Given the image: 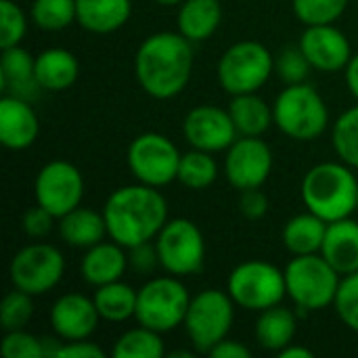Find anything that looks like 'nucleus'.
Here are the masks:
<instances>
[{
  "mask_svg": "<svg viewBox=\"0 0 358 358\" xmlns=\"http://www.w3.org/2000/svg\"><path fill=\"white\" fill-rule=\"evenodd\" d=\"M157 4H164V6H178V4H182L185 0H155Z\"/></svg>",
  "mask_w": 358,
  "mask_h": 358,
  "instance_id": "nucleus-47",
  "label": "nucleus"
},
{
  "mask_svg": "<svg viewBox=\"0 0 358 358\" xmlns=\"http://www.w3.org/2000/svg\"><path fill=\"white\" fill-rule=\"evenodd\" d=\"M29 17L44 31H61L76 21V0H34Z\"/></svg>",
  "mask_w": 358,
  "mask_h": 358,
  "instance_id": "nucleus-32",
  "label": "nucleus"
},
{
  "mask_svg": "<svg viewBox=\"0 0 358 358\" xmlns=\"http://www.w3.org/2000/svg\"><path fill=\"white\" fill-rule=\"evenodd\" d=\"M327 224L323 218H319L313 212H304L298 214L294 218H289L283 227L281 239L285 250L292 256H304V254H321L323 241H325V233H327Z\"/></svg>",
  "mask_w": 358,
  "mask_h": 358,
  "instance_id": "nucleus-26",
  "label": "nucleus"
},
{
  "mask_svg": "<svg viewBox=\"0 0 358 358\" xmlns=\"http://www.w3.org/2000/svg\"><path fill=\"white\" fill-rule=\"evenodd\" d=\"M344 76H346V86H348V90L352 92V96L358 101V55H352L350 63H348L346 69H344Z\"/></svg>",
  "mask_w": 358,
  "mask_h": 358,
  "instance_id": "nucleus-45",
  "label": "nucleus"
},
{
  "mask_svg": "<svg viewBox=\"0 0 358 358\" xmlns=\"http://www.w3.org/2000/svg\"><path fill=\"white\" fill-rule=\"evenodd\" d=\"M126 271H128L126 248L113 239L111 241L103 239L101 243L88 248L80 262V275L92 287L120 281Z\"/></svg>",
  "mask_w": 358,
  "mask_h": 358,
  "instance_id": "nucleus-19",
  "label": "nucleus"
},
{
  "mask_svg": "<svg viewBox=\"0 0 358 358\" xmlns=\"http://www.w3.org/2000/svg\"><path fill=\"white\" fill-rule=\"evenodd\" d=\"M99 321L101 315L94 300L78 292L63 294L50 308V327L65 342L88 340L96 331Z\"/></svg>",
  "mask_w": 358,
  "mask_h": 358,
  "instance_id": "nucleus-17",
  "label": "nucleus"
},
{
  "mask_svg": "<svg viewBox=\"0 0 358 358\" xmlns=\"http://www.w3.org/2000/svg\"><path fill=\"white\" fill-rule=\"evenodd\" d=\"M92 300H94L96 310H99L103 321L124 323L136 315L138 289H134L132 285H128L120 279V281L96 287Z\"/></svg>",
  "mask_w": 358,
  "mask_h": 358,
  "instance_id": "nucleus-29",
  "label": "nucleus"
},
{
  "mask_svg": "<svg viewBox=\"0 0 358 358\" xmlns=\"http://www.w3.org/2000/svg\"><path fill=\"white\" fill-rule=\"evenodd\" d=\"M103 216L109 239L126 250L153 241L170 220L162 191L143 182L115 189L103 206Z\"/></svg>",
  "mask_w": 358,
  "mask_h": 358,
  "instance_id": "nucleus-2",
  "label": "nucleus"
},
{
  "mask_svg": "<svg viewBox=\"0 0 358 358\" xmlns=\"http://www.w3.org/2000/svg\"><path fill=\"white\" fill-rule=\"evenodd\" d=\"M182 153L178 147L159 132L138 134L126 151V164L136 182L164 189L178 178Z\"/></svg>",
  "mask_w": 358,
  "mask_h": 358,
  "instance_id": "nucleus-11",
  "label": "nucleus"
},
{
  "mask_svg": "<svg viewBox=\"0 0 358 358\" xmlns=\"http://www.w3.org/2000/svg\"><path fill=\"white\" fill-rule=\"evenodd\" d=\"M275 73V57L256 40L231 44L218 61V82L231 96L258 92Z\"/></svg>",
  "mask_w": 358,
  "mask_h": 358,
  "instance_id": "nucleus-7",
  "label": "nucleus"
},
{
  "mask_svg": "<svg viewBox=\"0 0 358 358\" xmlns=\"http://www.w3.org/2000/svg\"><path fill=\"white\" fill-rule=\"evenodd\" d=\"M336 313L340 321L358 334V271L352 275H344L340 281V289L336 294Z\"/></svg>",
  "mask_w": 358,
  "mask_h": 358,
  "instance_id": "nucleus-38",
  "label": "nucleus"
},
{
  "mask_svg": "<svg viewBox=\"0 0 358 358\" xmlns=\"http://www.w3.org/2000/svg\"><path fill=\"white\" fill-rule=\"evenodd\" d=\"M348 164L321 162L313 166L302 180V201L308 212L325 222L350 218L357 212L358 178Z\"/></svg>",
  "mask_w": 358,
  "mask_h": 358,
  "instance_id": "nucleus-3",
  "label": "nucleus"
},
{
  "mask_svg": "<svg viewBox=\"0 0 358 358\" xmlns=\"http://www.w3.org/2000/svg\"><path fill=\"white\" fill-rule=\"evenodd\" d=\"M231 120L241 136H262L273 124V107L256 92L235 94L229 103Z\"/></svg>",
  "mask_w": 358,
  "mask_h": 358,
  "instance_id": "nucleus-28",
  "label": "nucleus"
},
{
  "mask_svg": "<svg viewBox=\"0 0 358 358\" xmlns=\"http://www.w3.org/2000/svg\"><path fill=\"white\" fill-rule=\"evenodd\" d=\"M357 212H358V201H357Z\"/></svg>",
  "mask_w": 358,
  "mask_h": 358,
  "instance_id": "nucleus-48",
  "label": "nucleus"
},
{
  "mask_svg": "<svg viewBox=\"0 0 358 358\" xmlns=\"http://www.w3.org/2000/svg\"><path fill=\"white\" fill-rule=\"evenodd\" d=\"M273 172V151L262 136H239L224 157V176L237 191L260 189Z\"/></svg>",
  "mask_w": 358,
  "mask_h": 358,
  "instance_id": "nucleus-14",
  "label": "nucleus"
},
{
  "mask_svg": "<svg viewBox=\"0 0 358 358\" xmlns=\"http://www.w3.org/2000/svg\"><path fill=\"white\" fill-rule=\"evenodd\" d=\"M57 229H59V237L67 245L80 248V250H88L101 243L105 237H109L103 212H96L84 206H78L69 214L61 216Z\"/></svg>",
  "mask_w": 358,
  "mask_h": 358,
  "instance_id": "nucleus-23",
  "label": "nucleus"
},
{
  "mask_svg": "<svg viewBox=\"0 0 358 358\" xmlns=\"http://www.w3.org/2000/svg\"><path fill=\"white\" fill-rule=\"evenodd\" d=\"M182 134L193 149L208 153L227 151L237 141V128L231 120L229 109L216 105L193 107L182 122Z\"/></svg>",
  "mask_w": 358,
  "mask_h": 358,
  "instance_id": "nucleus-15",
  "label": "nucleus"
},
{
  "mask_svg": "<svg viewBox=\"0 0 358 358\" xmlns=\"http://www.w3.org/2000/svg\"><path fill=\"white\" fill-rule=\"evenodd\" d=\"M227 292L239 308L262 313L287 296L285 273L266 260H248L231 271Z\"/></svg>",
  "mask_w": 358,
  "mask_h": 358,
  "instance_id": "nucleus-9",
  "label": "nucleus"
},
{
  "mask_svg": "<svg viewBox=\"0 0 358 358\" xmlns=\"http://www.w3.org/2000/svg\"><path fill=\"white\" fill-rule=\"evenodd\" d=\"M191 296L180 277H153L138 289L136 323L166 334L185 323Z\"/></svg>",
  "mask_w": 358,
  "mask_h": 358,
  "instance_id": "nucleus-6",
  "label": "nucleus"
},
{
  "mask_svg": "<svg viewBox=\"0 0 358 358\" xmlns=\"http://www.w3.org/2000/svg\"><path fill=\"white\" fill-rule=\"evenodd\" d=\"M63 254L55 245L42 241L21 248L8 264V279L13 287L27 292L29 296H42L55 289L63 279Z\"/></svg>",
  "mask_w": 358,
  "mask_h": 358,
  "instance_id": "nucleus-12",
  "label": "nucleus"
},
{
  "mask_svg": "<svg viewBox=\"0 0 358 358\" xmlns=\"http://www.w3.org/2000/svg\"><path fill=\"white\" fill-rule=\"evenodd\" d=\"M208 355L212 358H248L252 352H250V348L243 346L241 342L224 338V340L218 342Z\"/></svg>",
  "mask_w": 358,
  "mask_h": 358,
  "instance_id": "nucleus-44",
  "label": "nucleus"
},
{
  "mask_svg": "<svg viewBox=\"0 0 358 358\" xmlns=\"http://www.w3.org/2000/svg\"><path fill=\"white\" fill-rule=\"evenodd\" d=\"M40 132V122L29 101L13 94L0 99V143L10 151L29 149Z\"/></svg>",
  "mask_w": 358,
  "mask_h": 358,
  "instance_id": "nucleus-18",
  "label": "nucleus"
},
{
  "mask_svg": "<svg viewBox=\"0 0 358 358\" xmlns=\"http://www.w3.org/2000/svg\"><path fill=\"white\" fill-rule=\"evenodd\" d=\"M132 0H76V21L90 34H111L128 23Z\"/></svg>",
  "mask_w": 358,
  "mask_h": 358,
  "instance_id": "nucleus-22",
  "label": "nucleus"
},
{
  "mask_svg": "<svg viewBox=\"0 0 358 358\" xmlns=\"http://www.w3.org/2000/svg\"><path fill=\"white\" fill-rule=\"evenodd\" d=\"M310 69H313V65L308 63V59H306V55L302 52L300 46H296V48L289 46V48L281 50L275 57V73L279 76V80L285 86L306 82Z\"/></svg>",
  "mask_w": 358,
  "mask_h": 358,
  "instance_id": "nucleus-36",
  "label": "nucleus"
},
{
  "mask_svg": "<svg viewBox=\"0 0 358 358\" xmlns=\"http://www.w3.org/2000/svg\"><path fill=\"white\" fill-rule=\"evenodd\" d=\"M0 352L4 358H44L42 338L25 329L6 331L0 342Z\"/></svg>",
  "mask_w": 358,
  "mask_h": 358,
  "instance_id": "nucleus-39",
  "label": "nucleus"
},
{
  "mask_svg": "<svg viewBox=\"0 0 358 358\" xmlns=\"http://www.w3.org/2000/svg\"><path fill=\"white\" fill-rule=\"evenodd\" d=\"M348 6V0H292L294 15L304 25L336 23Z\"/></svg>",
  "mask_w": 358,
  "mask_h": 358,
  "instance_id": "nucleus-34",
  "label": "nucleus"
},
{
  "mask_svg": "<svg viewBox=\"0 0 358 358\" xmlns=\"http://www.w3.org/2000/svg\"><path fill=\"white\" fill-rule=\"evenodd\" d=\"M298 331V321L294 310L285 308L283 304L271 306L260 313L256 321V340L258 344L268 350L279 355L283 348H287Z\"/></svg>",
  "mask_w": 358,
  "mask_h": 358,
  "instance_id": "nucleus-27",
  "label": "nucleus"
},
{
  "mask_svg": "<svg viewBox=\"0 0 358 358\" xmlns=\"http://www.w3.org/2000/svg\"><path fill=\"white\" fill-rule=\"evenodd\" d=\"M218 178V164L212 153L201 149H191L182 153L178 166V182L191 191H203Z\"/></svg>",
  "mask_w": 358,
  "mask_h": 358,
  "instance_id": "nucleus-31",
  "label": "nucleus"
},
{
  "mask_svg": "<svg viewBox=\"0 0 358 358\" xmlns=\"http://www.w3.org/2000/svg\"><path fill=\"white\" fill-rule=\"evenodd\" d=\"M235 302L229 292L203 289L191 298L185 331L197 355H208L218 342L229 338L231 325L235 321Z\"/></svg>",
  "mask_w": 358,
  "mask_h": 358,
  "instance_id": "nucleus-8",
  "label": "nucleus"
},
{
  "mask_svg": "<svg viewBox=\"0 0 358 358\" xmlns=\"http://www.w3.org/2000/svg\"><path fill=\"white\" fill-rule=\"evenodd\" d=\"M321 256L344 277L358 271V222L342 218L327 224Z\"/></svg>",
  "mask_w": 358,
  "mask_h": 358,
  "instance_id": "nucleus-21",
  "label": "nucleus"
},
{
  "mask_svg": "<svg viewBox=\"0 0 358 358\" xmlns=\"http://www.w3.org/2000/svg\"><path fill=\"white\" fill-rule=\"evenodd\" d=\"M59 357L67 358H105L107 352L94 344V342H88V340H76V342H65Z\"/></svg>",
  "mask_w": 358,
  "mask_h": 358,
  "instance_id": "nucleus-43",
  "label": "nucleus"
},
{
  "mask_svg": "<svg viewBox=\"0 0 358 358\" xmlns=\"http://www.w3.org/2000/svg\"><path fill=\"white\" fill-rule=\"evenodd\" d=\"M34 296H29L27 292H21L17 287H13V292H8L2 298L0 304V325L4 331H17V329H25L27 323L34 317Z\"/></svg>",
  "mask_w": 358,
  "mask_h": 358,
  "instance_id": "nucleus-35",
  "label": "nucleus"
},
{
  "mask_svg": "<svg viewBox=\"0 0 358 358\" xmlns=\"http://www.w3.org/2000/svg\"><path fill=\"white\" fill-rule=\"evenodd\" d=\"M283 273L287 296L302 313L323 310L336 302L342 275L321 254L294 256Z\"/></svg>",
  "mask_w": 358,
  "mask_h": 358,
  "instance_id": "nucleus-4",
  "label": "nucleus"
},
{
  "mask_svg": "<svg viewBox=\"0 0 358 358\" xmlns=\"http://www.w3.org/2000/svg\"><path fill=\"white\" fill-rule=\"evenodd\" d=\"M298 46L306 55V59L313 65V69L325 71V73H334V71L346 69V65L352 59L350 40L334 23L306 25Z\"/></svg>",
  "mask_w": 358,
  "mask_h": 358,
  "instance_id": "nucleus-16",
  "label": "nucleus"
},
{
  "mask_svg": "<svg viewBox=\"0 0 358 358\" xmlns=\"http://www.w3.org/2000/svg\"><path fill=\"white\" fill-rule=\"evenodd\" d=\"M331 143L338 157L350 168L358 170V105L350 107L336 120Z\"/></svg>",
  "mask_w": 358,
  "mask_h": 358,
  "instance_id": "nucleus-33",
  "label": "nucleus"
},
{
  "mask_svg": "<svg viewBox=\"0 0 358 358\" xmlns=\"http://www.w3.org/2000/svg\"><path fill=\"white\" fill-rule=\"evenodd\" d=\"M27 31V19L13 0H0V48L19 46Z\"/></svg>",
  "mask_w": 358,
  "mask_h": 358,
  "instance_id": "nucleus-37",
  "label": "nucleus"
},
{
  "mask_svg": "<svg viewBox=\"0 0 358 358\" xmlns=\"http://www.w3.org/2000/svg\"><path fill=\"white\" fill-rule=\"evenodd\" d=\"M80 73L76 55L67 48H46L36 55V80L42 90L61 92L73 86Z\"/></svg>",
  "mask_w": 358,
  "mask_h": 358,
  "instance_id": "nucleus-25",
  "label": "nucleus"
},
{
  "mask_svg": "<svg viewBox=\"0 0 358 358\" xmlns=\"http://www.w3.org/2000/svg\"><path fill=\"white\" fill-rule=\"evenodd\" d=\"M275 126L294 141H315L329 126L323 96L306 82L285 86L273 103Z\"/></svg>",
  "mask_w": 358,
  "mask_h": 358,
  "instance_id": "nucleus-5",
  "label": "nucleus"
},
{
  "mask_svg": "<svg viewBox=\"0 0 358 358\" xmlns=\"http://www.w3.org/2000/svg\"><path fill=\"white\" fill-rule=\"evenodd\" d=\"M159 264L155 241H147L141 245H134L128 250V268H132L138 275H153Z\"/></svg>",
  "mask_w": 358,
  "mask_h": 358,
  "instance_id": "nucleus-40",
  "label": "nucleus"
},
{
  "mask_svg": "<svg viewBox=\"0 0 358 358\" xmlns=\"http://www.w3.org/2000/svg\"><path fill=\"white\" fill-rule=\"evenodd\" d=\"M164 355L166 346L162 334L145 325H138L122 334L111 350V357L115 358H162Z\"/></svg>",
  "mask_w": 358,
  "mask_h": 358,
  "instance_id": "nucleus-30",
  "label": "nucleus"
},
{
  "mask_svg": "<svg viewBox=\"0 0 358 358\" xmlns=\"http://www.w3.org/2000/svg\"><path fill=\"white\" fill-rule=\"evenodd\" d=\"M220 21V0H185L182 4H178L176 27L193 44L210 40L218 31Z\"/></svg>",
  "mask_w": 358,
  "mask_h": 358,
  "instance_id": "nucleus-24",
  "label": "nucleus"
},
{
  "mask_svg": "<svg viewBox=\"0 0 358 358\" xmlns=\"http://www.w3.org/2000/svg\"><path fill=\"white\" fill-rule=\"evenodd\" d=\"M159 264L168 275L191 277L203 268L206 239L201 229L189 218H172L153 239Z\"/></svg>",
  "mask_w": 358,
  "mask_h": 358,
  "instance_id": "nucleus-10",
  "label": "nucleus"
},
{
  "mask_svg": "<svg viewBox=\"0 0 358 358\" xmlns=\"http://www.w3.org/2000/svg\"><path fill=\"white\" fill-rule=\"evenodd\" d=\"M0 86L4 94L34 99L42 88L36 80V57L29 55L21 44L2 48L0 57Z\"/></svg>",
  "mask_w": 358,
  "mask_h": 358,
  "instance_id": "nucleus-20",
  "label": "nucleus"
},
{
  "mask_svg": "<svg viewBox=\"0 0 358 358\" xmlns=\"http://www.w3.org/2000/svg\"><path fill=\"white\" fill-rule=\"evenodd\" d=\"M138 86L157 101L178 96L193 73V42L180 31L147 36L134 57Z\"/></svg>",
  "mask_w": 358,
  "mask_h": 358,
  "instance_id": "nucleus-1",
  "label": "nucleus"
},
{
  "mask_svg": "<svg viewBox=\"0 0 358 358\" xmlns=\"http://www.w3.org/2000/svg\"><path fill=\"white\" fill-rule=\"evenodd\" d=\"M279 358H313L315 355H313V350H308V348H304V346H298V344H289L287 348H283L279 355H277Z\"/></svg>",
  "mask_w": 358,
  "mask_h": 358,
  "instance_id": "nucleus-46",
  "label": "nucleus"
},
{
  "mask_svg": "<svg viewBox=\"0 0 358 358\" xmlns=\"http://www.w3.org/2000/svg\"><path fill=\"white\" fill-rule=\"evenodd\" d=\"M55 220L57 218L46 208L36 203L23 214V231L29 239H44L52 231Z\"/></svg>",
  "mask_w": 358,
  "mask_h": 358,
  "instance_id": "nucleus-41",
  "label": "nucleus"
},
{
  "mask_svg": "<svg viewBox=\"0 0 358 358\" xmlns=\"http://www.w3.org/2000/svg\"><path fill=\"white\" fill-rule=\"evenodd\" d=\"M84 189L86 185L82 172L65 159L44 164L34 180L36 203L46 208L57 220L82 206Z\"/></svg>",
  "mask_w": 358,
  "mask_h": 358,
  "instance_id": "nucleus-13",
  "label": "nucleus"
},
{
  "mask_svg": "<svg viewBox=\"0 0 358 358\" xmlns=\"http://www.w3.org/2000/svg\"><path fill=\"white\" fill-rule=\"evenodd\" d=\"M239 210L248 220H260L268 212V197L264 195L262 187L260 189H248L241 191L239 197Z\"/></svg>",
  "mask_w": 358,
  "mask_h": 358,
  "instance_id": "nucleus-42",
  "label": "nucleus"
}]
</instances>
